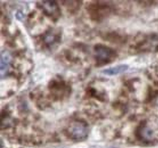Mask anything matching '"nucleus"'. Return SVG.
<instances>
[{"instance_id":"1","label":"nucleus","mask_w":158,"mask_h":148,"mask_svg":"<svg viewBox=\"0 0 158 148\" xmlns=\"http://www.w3.org/2000/svg\"><path fill=\"white\" fill-rule=\"evenodd\" d=\"M68 134L75 141H83L89 135V126L81 120L73 121L68 128Z\"/></svg>"},{"instance_id":"2","label":"nucleus","mask_w":158,"mask_h":148,"mask_svg":"<svg viewBox=\"0 0 158 148\" xmlns=\"http://www.w3.org/2000/svg\"><path fill=\"white\" fill-rule=\"evenodd\" d=\"M94 51H95L96 60L101 64H106L111 62L116 56V52L114 50L102 44L96 45L94 48Z\"/></svg>"},{"instance_id":"3","label":"nucleus","mask_w":158,"mask_h":148,"mask_svg":"<svg viewBox=\"0 0 158 148\" xmlns=\"http://www.w3.org/2000/svg\"><path fill=\"white\" fill-rule=\"evenodd\" d=\"M42 8L44 12L48 16L52 18H57L60 15V9L56 2L54 1H43Z\"/></svg>"},{"instance_id":"4","label":"nucleus","mask_w":158,"mask_h":148,"mask_svg":"<svg viewBox=\"0 0 158 148\" xmlns=\"http://www.w3.org/2000/svg\"><path fill=\"white\" fill-rule=\"evenodd\" d=\"M11 54L7 51H4L1 53V62H0V72L1 76L4 77L9 71L11 64Z\"/></svg>"},{"instance_id":"5","label":"nucleus","mask_w":158,"mask_h":148,"mask_svg":"<svg viewBox=\"0 0 158 148\" xmlns=\"http://www.w3.org/2000/svg\"><path fill=\"white\" fill-rule=\"evenodd\" d=\"M128 65L127 64H120V65H117L114 67H111L109 69H106L103 71V73L110 75V76H114V75H118V74L124 73L128 70Z\"/></svg>"},{"instance_id":"6","label":"nucleus","mask_w":158,"mask_h":148,"mask_svg":"<svg viewBox=\"0 0 158 148\" xmlns=\"http://www.w3.org/2000/svg\"><path fill=\"white\" fill-rule=\"evenodd\" d=\"M140 135H141V136H142L144 139H146V140H150V139L153 138V132H152V130H151L149 127H147V126H144V127L141 128V130H140Z\"/></svg>"},{"instance_id":"7","label":"nucleus","mask_w":158,"mask_h":148,"mask_svg":"<svg viewBox=\"0 0 158 148\" xmlns=\"http://www.w3.org/2000/svg\"><path fill=\"white\" fill-rule=\"evenodd\" d=\"M44 41L48 45H52L53 43H55V35H53L52 33H49L45 35Z\"/></svg>"}]
</instances>
